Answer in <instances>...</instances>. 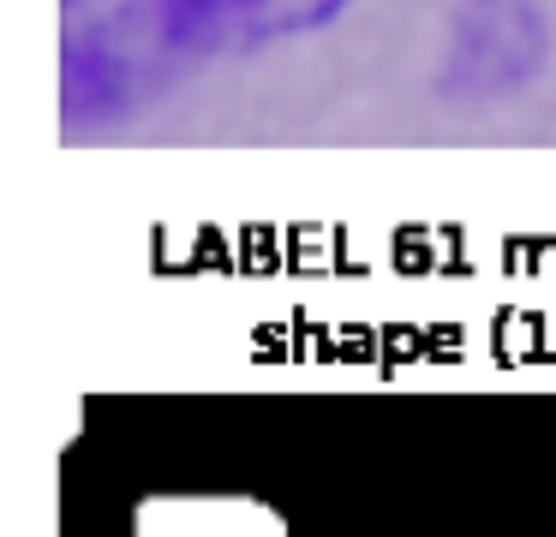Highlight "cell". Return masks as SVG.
Wrapping results in <instances>:
<instances>
[{
    "instance_id": "cell-1",
    "label": "cell",
    "mask_w": 556,
    "mask_h": 537,
    "mask_svg": "<svg viewBox=\"0 0 556 537\" xmlns=\"http://www.w3.org/2000/svg\"><path fill=\"white\" fill-rule=\"evenodd\" d=\"M353 0H156L162 42L186 54H245L288 36L324 30Z\"/></svg>"
},
{
    "instance_id": "cell-2",
    "label": "cell",
    "mask_w": 556,
    "mask_h": 537,
    "mask_svg": "<svg viewBox=\"0 0 556 537\" xmlns=\"http://www.w3.org/2000/svg\"><path fill=\"white\" fill-rule=\"evenodd\" d=\"M544 66V18L532 0H467L455 18L443 84L460 95H503L539 78Z\"/></svg>"
},
{
    "instance_id": "cell-3",
    "label": "cell",
    "mask_w": 556,
    "mask_h": 537,
    "mask_svg": "<svg viewBox=\"0 0 556 537\" xmlns=\"http://www.w3.org/2000/svg\"><path fill=\"white\" fill-rule=\"evenodd\" d=\"M126 537H293L264 496L245 489H156L132 501Z\"/></svg>"
}]
</instances>
